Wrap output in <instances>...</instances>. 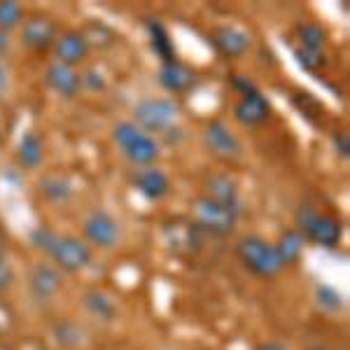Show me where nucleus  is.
Returning a JSON list of instances; mask_svg holds the SVG:
<instances>
[{
	"label": "nucleus",
	"instance_id": "nucleus-1",
	"mask_svg": "<svg viewBox=\"0 0 350 350\" xmlns=\"http://www.w3.org/2000/svg\"><path fill=\"white\" fill-rule=\"evenodd\" d=\"M112 140L120 148L124 159L131 161L135 168L154 166V161L159 159L161 148L150 133L140 131L133 122H120L112 129Z\"/></svg>",
	"mask_w": 350,
	"mask_h": 350
},
{
	"label": "nucleus",
	"instance_id": "nucleus-2",
	"mask_svg": "<svg viewBox=\"0 0 350 350\" xmlns=\"http://www.w3.org/2000/svg\"><path fill=\"white\" fill-rule=\"evenodd\" d=\"M236 255H239L243 267L250 273L259 275V278H273V275H278L285 269L273 243H269L262 236H245V239H241L239 245H236Z\"/></svg>",
	"mask_w": 350,
	"mask_h": 350
},
{
	"label": "nucleus",
	"instance_id": "nucleus-3",
	"mask_svg": "<svg viewBox=\"0 0 350 350\" xmlns=\"http://www.w3.org/2000/svg\"><path fill=\"white\" fill-rule=\"evenodd\" d=\"M180 105L173 98H143L133 108V124L145 133H166L175 126Z\"/></svg>",
	"mask_w": 350,
	"mask_h": 350
},
{
	"label": "nucleus",
	"instance_id": "nucleus-4",
	"mask_svg": "<svg viewBox=\"0 0 350 350\" xmlns=\"http://www.w3.org/2000/svg\"><path fill=\"white\" fill-rule=\"evenodd\" d=\"M297 227L304 241H310L323 247H336L343 236V227L336 217L313 211L310 206H301L297 211Z\"/></svg>",
	"mask_w": 350,
	"mask_h": 350
},
{
	"label": "nucleus",
	"instance_id": "nucleus-5",
	"mask_svg": "<svg viewBox=\"0 0 350 350\" xmlns=\"http://www.w3.org/2000/svg\"><path fill=\"white\" fill-rule=\"evenodd\" d=\"M47 255L61 273H77V271L87 269L94 259V252L87 243L77 239V236H68V234L54 236L52 245L47 247Z\"/></svg>",
	"mask_w": 350,
	"mask_h": 350
},
{
	"label": "nucleus",
	"instance_id": "nucleus-6",
	"mask_svg": "<svg viewBox=\"0 0 350 350\" xmlns=\"http://www.w3.org/2000/svg\"><path fill=\"white\" fill-rule=\"evenodd\" d=\"M191 211H194L196 227L211 236H229L236 227V219H239V211L219 206V203L206 199V196H199Z\"/></svg>",
	"mask_w": 350,
	"mask_h": 350
},
{
	"label": "nucleus",
	"instance_id": "nucleus-7",
	"mask_svg": "<svg viewBox=\"0 0 350 350\" xmlns=\"http://www.w3.org/2000/svg\"><path fill=\"white\" fill-rule=\"evenodd\" d=\"M84 243L98 250H112L120 243V222L105 211H92L82 222Z\"/></svg>",
	"mask_w": 350,
	"mask_h": 350
},
{
	"label": "nucleus",
	"instance_id": "nucleus-8",
	"mask_svg": "<svg viewBox=\"0 0 350 350\" xmlns=\"http://www.w3.org/2000/svg\"><path fill=\"white\" fill-rule=\"evenodd\" d=\"M203 145H206V150L213 157H217L222 161H236L243 154L241 140L236 138V133L222 120L206 124V129H203Z\"/></svg>",
	"mask_w": 350,
	"mask_h": 350
},
{
	"label": "nucleus",
	"instance_id": "nucleus-9",
	"mask_svg": "<svg viewBox=\"0 0 350 350\" xmlns=\"http://www.w3.org/2000/svg\"><path fill=\"white\" fill-rule=\"evenodd\" d=\"M64 290V273L49 262H36L28 271V292L36 301H52Z\"/></svg>",
	"mask_w": 350,
	"mask_h": 350
},
{
	"label": "nucleus",
	"instance_id": "nucleus-10",
	"mask_svg": "<svg viewBox=\"0 0 350 350\" xmlns=\"http://www.w3.org/2000/svg\"><path fill=\"white\" fill-rule=\"evenodd\" d=\"M56 38H59L56 24L49 16L36 14L21 24V44L31 52H44V49L54 47Z\"/></svg>",
	"mask_w": 350,
	"mask_h": 350
},
{
	"label": "nucleus",
	"instance_id": "nucleus-11",
	"mask_svg": "<svg viewBox=\"0 0 350 350\" xmlns=\"http://www.w3.org/2000/svg\"><path fill=\"white\" fill-rule=\"evenodd\" d=\"M89 49H92V44H89V38L84 36V33L68 31V33H61V36L56 38L52 52H54L56 64L75 68L89 56Z\"/></svg>",
	"mask_w": 350,
	"mask_h": 350
},
{
	"label": "nucleus",
	"instance_id": "nucleus-12",
	"mask_svg": "<svg viewBox=\"0 0 350 350\" xmlns=\"http://www.w3.org/2000/svg\"><path fill=\"white\" fill-rule=\"evenodd\" d=\"M271 117V103L259 89L245 94L234 105V120L243 126H259Z\"/></svg>",
	"mask_w": 350,
	"mask_h": 350
},
{
	"label": "nucleus",
	"instance_id": "nucleus-13",
	"mask_svg": "<svg viewBox=\"0 0 350 350\" xmlns=\"http://www.w3.org/2000/svg\"><path fill=\"white\" fill-rule=\"evenodd\" d=\"M211 42L224 59H241L250 49V36L236 26H222L211 33Z\"/></svg>",
	"mask_w": 350,
	"mask_h": 350
},
{
	"label": "nucleus",
	"instance_id": "nucleus-14",
	"mask_svg": "<svg viewBox=\"0 0 350 350\" xmlns=\"http://www.w3.org/2000/svg\"><path fill=\"white\" fill-rule=\"evenodd\" d=\"M44 84L56 96H61V98H75L82 89V77L75 68L54 61V64H49L47 72H44Z\"/></svg>",
	"mask_w": 350,
	"mask_h": 350
},
{
	"label": "nucleus",
	"instance_id": "nucleus-15",
	"mask_svg": "<svg viewBox=\"0 0 350 350\" xmlns=\"http://www.w3.org/2000/svg\"><path fill=\"white\" fill-rule=\"evenodd\" d=\"M133 187L140 196L150 201H159L168 194L171 189V180L168 175L157 166H145V168H135L133 173Z\"/></svg>",
	"mask_w": 350,
	"mask_h": 350
},
{
	"label": "nucleus",
	"instance_id": "nucleus-16",
	"mask_svg": "<svg viewBox=\"0 0 350 350\" xmlns=\"http://www.w3.org/2000/svg\"><path fill=\"white\" fill-rule=\"evenodd\" d=\"M206 199L219 203V206H227L231 211H241V194H239V185L229 178L227 173H217L211 175L206 183Z\"/></svg>",
	"mask_w": 350,
	"mask_h": 350
},
{
	"label": "nucleus",
	"instance_id": "nucleus-17",
	"mask_svg": "<svg viewBox=\"0 0 350 350\" xmlns=\"http://www.w3.org/2000/svg\"><path fill=\"white\" fill-rule=\"evenodd\" d=\"M196 75L191 68H187L180 61H173V64H161L159 68V84L166 89L168 94H183L194 84Z\"/></svg>",
	"mask_w": 350,
	"mask_h": 350
},
{
	"label": "nucleus",
	"instance_id": "nucleus-18",
	"mask_svg": "<svg viewBox=\"0 0 350 350\" xmlns=\"http://www.w3.org/2000/svg\"><path fill=\"white\" fill-rule=\"evenodd\" d=\"M42 159H44L42 138L36 131H26L19 138V145H16V161H19V166L28 168V171H36L42 163Z\"/></svg>",
	"mask_w": 350,
	"mask_h": 350
},
{
	"label": "nucleus",
	"instance_id": "nucleus-19",
	"mask_svg": "<svg viewBox=\"0 0 350 350\" xmlns=\"http://www.w3.org/2000/svg\"><path fill=\"white\" fill-rule=\"evenodd\" d=\"M82 306L94 320H100V323H110V320H115V315H117L115 301H112V299L105 295V292H100V290L84 292Z\"/></svg>",
	"mask_w": 350,
	"mask_h": 350
},
{
	"label": "nucleus",
	"instance_id": "nucleus-20",
	"mask_svg": "<svg viewBox=\"0 0 350 350\" xmlns=\"http://www.w3.org/2000/svg\"><path fill=\"white\" fill-rule=\"evenodd\" d=\"M148 33H150V44H152V52L161 59V64H173L175 59V47L173 40L168 36V31L163 28V24H159L157 19L148 21Z\"/></svg>",
	"mask_w": 350,
	"mask_h": 350
},
{
	"label": "nucleus",
	"instance_id": "nucleus-21",
	"mask_svg": "<svg viewBox=\"0 0 350 350\" xmlns=\"http://www.w3.org/2000/svg\"><path fill=\"white\" fill-rule=\"evenodd\" d=\"M38 191H40L42 199L49 201V203H66L72 196L70 183H68L66 178H61V175H54V173L44 175L40 183H38Z\"/></svg>",
	"mask_w": 350,
	"mask_h": 350
},
{
	"label": "nucleus",
	"instance_id": "nucleus-22",
	"mask_svg": "<svg viewBox=\"0 0 350 350\" xmlns=\"http://www.w3.org/2000/svg\"><path fill=\"white\" fill-rule=\"evenodd\" d=\"M275 252H278L280 262H283V267H290V264H295L299 257H301L304 252V236L299 234L297 229H287L285 234H280L278 243H273Z\"/></svg>",
	"mask_w": 350,
	"mask_h": 350
},
{
	"label": "nucleus",
	"instance_id": "nucleus-23",
	"mask_svg": "<svg viewBox=\"0 0 350 350\" xmlns=\"http://www.w3.org/2000/svg\"><path fill=\"white\" fill-rule=\"evenodd\" d=\"M297 40H299V47L323 52V47L327 42V33H325V28L318 24H301L297 28Z\"/></svg>",
	"mask_w": 350,
	"mask_h": 350
},
{
	"label": "nucleus",
	"instance_id": "nucleus-24",
	"mask_svg": "<svg viewBox=\"0 0 350 350\" xmlns=\"http://www.w3.org/2000/svg\"><path fill=\"white\" fill-rule=\"evenodd\" d=\"M52 336L61 348H77L82 341V329L70 320H59L52 327Z\"/></svg>",
	"mask_w": 350,
	"mask_h": 350
},
{
	"label": "nucleus",
	"instance_id": "nucleus-25",
	"mask_svg": "<svg viewBox=\"0 0 350 350\" xmlns=\"http://www.w3.org/2000/svg\"><path fill=\"white\" fill-rule=\"evenodd\" d=\"M24 24V8L14 0H3L0 3V31L10 33Z\"/></svg>",
	"mask_w": 350,
	"mask_h": 350
},
{
	"label": "nucleus",
	"instance_id": "nucleus-26",
	"mask_svg": "<svg viewBox=\"0 0 350 350\" xmlns=\"http://www.w3.org/2000/svg\"><path fill=\"white\" fill-rule=\"evenodd\" d=\"M315 301L320 304V308L329 310V313H341V310L346 308L343 297L329 285H318V287H315Z\"/></svg>",
	"mask_w": 350,
	"mask_h": 350
},
{
	"label": "nucleus",
	"instance_id": "nucleus-27",
	"mask_svg": "<svg viewBox=\"0 0 350 350\" xmlns=\"http://www.w3.org/2000/svg\"><path fill=\"white\" fill-rule=\"evenodd\" d=\"M295 56L299 61V66L308 72H315L325 66V54L323 52H313V49H304V47H297L295 49Z\"/></svg>",
	"mask_w": 350,
	"mask_h": 350
},
{
	"label": "nucleus",
	"instance_id": "nucleus-28",
	"mask_svg": "<svg viewBox=\"0 0 350 350\" xmlns=\"http://www.w3.org/2000/svg\"><path fill=\"white\" fill-rule=\"evenodd\" d=\"M54 236H56V231H52V229H47V227H36V229L31 231V243H33V247H38V250L47 252V247L52 245Z\"/></svg>",
	"mask_w": 350,
	"mask_h": 350
},
{
	"label": "nucleus",
	"instance_id": "nucleus-29",
	"mask_svg": "<svg viewBox=\"0 0 350 350\" xmlns=\"http://www.w3.org/2000/svg\"><path fill=\"white\" fill-rule=\"evenodd\" d=\"M12 285H14V267L10 264V259L3 255V250H0V295L8 292Z\"/></svg>",
	"mask_w": 350,
	"mask_h": 350
},
{
	"label": "nucleus",
	"instance_id": "nucleus-30",
	"mask_svg": "<svg viewBox=\"0 0 350 350\" xmlns=\"http://www.w3.org/2000/svg\"><path fill=\"white\" fill-rule=\"evenodd\" d=\"M332 143H334V150L338 152V154L343 157V159H348L350 154V138L346 131H336L334 135H332Z\"/></svg>",
	"mask_w": 350,
	"mask_h": 350
},
{
	"label": "nucleus",
	"instance_id": "nucleus-31",
	"mask_svg": "<svg viewBox=\"0 0 350 350\" xmlns=\"http://www.w3.org/2000/svg\"><path fill=\"white\" fill-rule=\"evenodd\" d=\"M231 87H234L241 96H245V94H250V92H255V89H257L255 84L247 80V77H243V75H234V77H231Z\"/></svg>",
	"mask_w": 350,
	"mask_h": 350
},
{
	"label": "nucleus",
	"instance_id": "nucleus-32",
	"mask_svg": "<svg viewBox=\"0 0 350 350\" xmlns=\"http://www.w3.org/2000/svg\"><path fill=\"white\" fill-rule=\"evenodd\" d=\"M10 33H5V31H0V56H3L5 52L10 49Z\"/></svg>",
	"mask_w": 350,
	"mask_h": 350
},
{
	"label": "nucleus",
	"instance_id": "nucleus-33",
	"mask_svg": "<svg viewBox=\"0 0 350 350\" xmlns=\"http://www.w3.org/2000/svg\"><path fill=\"white\" fill-rule=\"evenodd\" d=\"M257 350H287L283 343H278V341H269V343H262Z\"/></svg>",
	"mask_w": 350,
	"mask_h": 350
},
{
	"label": "nucleus",
	"instance_id": "nucleus-34",
	"mask_svg": "<svg viewBox=\"0 0 350 350\" xmlns=\"http://www.w3.org/2000/svg\"><path fill=\"white\" fill-rule=\"evenodd\" d=\"M5 87H8V70L0 64V92H5Z\"/></svg>",
	"mask_w": 350,
	"mask_h": 350
},
{
	"label": "nucleus",
	"instance_id": "nucleus-35",
	"mask_svg": "<svg viewBox=\"0 0 350 350\" xmlns=\"http://www.w3.org/2000/svg\"><path fill=\"white\" fill-rule=\"evenodd\" d=\"M306 350H329V348H327V346H310Z\"/></svg>",
	"mask_w": 350,
	"mask_h": 350
},
{
	"label": "nucleus",
	"instance_id": "nucleus-36",
	"mask_svg": "<svg viewBox=\"0 0 350 350\" xmlns=\"http://www.w3.org/2000/svg\"><path fill=\"white\" fill-rule=\"evenodd\" d=\"M38 350H47V348H38Z\"/></svg>",
	"mask_w": 350,
	"mask_h": 350
}]
</instances>
